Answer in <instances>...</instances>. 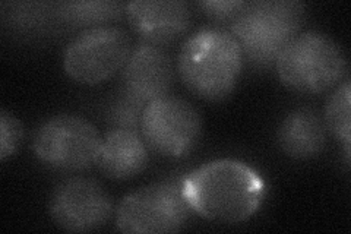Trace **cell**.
<instances>
[{
	"label": "cell",
	"mask_w": 351,
	"mask_h": 234,
	"mask_svg": "<svg viewBox=\"0 0 351 234\" xmlns=\"http://www.w3.org/2000/svg\"><path fill=\"white\" fill-rule=\"evenodd\" d=\"M280 81L300 94H322L344 80L347 58L343 47L319 31L294 37L276 60Z\"/></svg>",
	"instance_id": "4"
},
{
	"label": "cell",
	"mask_w": 351,
	"mask_h": 234,
	"mask_svg": "<svg viewBox=\"0 0 351 234\" xmlns=\"http://www.w3.org/2000/svg\"><path fill=\"white\" fill-rule=\"evenodd\" d=\"M54 16H58V5L49 3H8L2 12L5 25L21 34L46 30Z\"/></svg>",
	"instance_id": "15"
},
{
	"label": "cell",
	"mask_w": 351,
	"mask_h": 234,
	"mask_svg": "<svg viewBox=\"0 0 351 234\" xmlns=\"http://www.w3.org/2000/svg\"><path fill=\"white\" fill-rule=\"evenodd\" d=\"M191 211L219 224H241L255 215L267 195L265 182L249 164L224 159L206 163L183 177Z\"/></svg>",
	"instance_id": "1"
},
{
	"label": "cell",
	"mask_w": 351,
	"mask_h": 234,
	"mask_svg": "<svg viewBox=\"0 0 351 234\" xmlns=\"http://www.w3.org/2000/svg\"><path fill=\"white\" fill-rule=\"evenodd\" d=\"M149 148L135 130L112 129L101 141L97 167L112 180H129L147 169Z\"/></svg>",
	"instance_id": "12"
},
{
	"label": "cell",
	"mask_w": 351,
	"mask_h": 234,
	"mask_svg": "<svg viewBox=\"0 0 351 234\" xmlns=\"http://www.w3.org/2000/svg\"><path fill=\"white\" fill-rule=\"evenodd\" d=\"M132 51L129 34L120 27L84 30L64 50L63 68L73 81L98 85L125 68Z\"/></svg>",
	"instance_id": "6"
},
{
	"label": "cell",
	"mask_w": 351,
	"mask_h": 234,
	"mask_svg": "<svg viewBox=\"0 0 351 234\" xmlns=\"http://www.w3.org/2000/svg\"><path fill=\"white\" fill-rule=\"evenodd\" d=\"M125 14L142 41L161 47L183 37L192 25V10L182 0H138L126 3Z\"/></svg>",
	"instance_id": "11"
},
{
	"label": "cell",
	"mask_w": 351,
	"mask_h": 234,
	"mask_svg": "<svg viewBox=\"0 0 351 234\" xmlns=\"http://www.w3.org/2000/svg\"><path fill=\"white\" fill-rule=\"evenodd\" d=\"M145 106L147 104L123 91L107 107L106 115L108 124L113 126V129H128L139 132Z\"/></svg>",
	"instance_id": "17"
},
{
	"label": "cell",
	"mask_w": 351,
	"mask_h": 234,
	"mask_svg": "<svg viewBox=\"0 0 351 234\" xmlns=\"http://www.w3.org/2000/svg\"><path fill=\"white\" fill-rule=\"evenodd\" d=\"M351 86L346 81L339 85L329 97L325 107V126L332 135L344 145L346 161L350 163V147H351Z\"/></svg>",
	"instance_id": "16"
},
{
	"label": "cell",
	"mask_w": 351,
	"mask_h": 234,
	"mask_svg": "<svg viewBox=\"0 0 351 234\" xmlns=\"http://www.w3.org/2000/svg\"><path fill=\"white\" fill-rule=\"evenodd\" d=\"M277 138L281 150L289 157L295 160L313 159L325 148V121L312 108H295L281 121Z\"/></svg>",
	"instance_id": "13"
},
{
	"label": "cell",
	"mask_w": 351,
	"mask_h": 234,
	"mask_svg": "<svg viewBox=\"0 0 351 234\" xmlns=\"http://www.w3.org/2000/svg\"><path fill=\"white\" fill-rule=\"evenodd\" d=\"M245 5L246 2H240V0H232V2H227V0H206V2L197 3V8L213 21L224 22L233 21Z\"/></svg>",
	"instance_id": "19"
},
{
	"label": "cell",
	"mask_w": 351,
	"mask_h": 234,
	"mask_svg": "<svg viewBox=\"0 0 351 234\" xmlns=\"http://www.w3.org/2000/svg\"><path fill=\"white\" fill-rule=\"evenodd\" d=\"M183 179L151 183L126 195L116 211V227L128 234L178 233L191 208L183 196Z\"/></svg>",
	"instance_id": "5"
},
{
	"label": "cell",
	"mask_w": 351,
	"mask_h": 234,
	"mask_svg": "<svg viewBox=\"0 0 351 234\" xmlns=\"http://www.w3.org/2000/svg\"><path fill=\"white\" fill-rule=\"evenodd\" d=\"M304 5L295 0H258L246 3L232 21L243 58L256 68L276 65L281 51L299 36Z\"/></svg>",
	"instance_id": "3"
},
{
	"label": "cell",
	"mask_w": 351,
	"mask_h": 234,
	"mask_svg": "<svg viewBox=\"0 0 351 234\" xmlns=\"http://www.w3.org/2000/svg\"><path fill=\"white\" fill-rule=\"evenodd\" d=\"M24 138V126L6 110L0 111V159L3 161L18 151Z\"/></svg>",
	"instance_id": "18"
},
{
	"label": "cell",
	"mask_w": 351,
	"mask_h": 234,
	"mask_svg": "<svg viewBox=\"0 0 351 234\" xmlns=\"http://www.w3.org/2000/svg\"><path fill=\"white\" fill-rule=\"evenodd\" d=\"M122 2H63L58 3V18L76 28H95L107 25L125 14Z\"/></svg>",
	"instance_id": "14"
},
{
	"label": "cell",
	"mask_w": 351,
	"mask_h": 234,
	"mask_svg": "<svg viewBox=\"0 0 351 234\" xmlns=\"http://www.w3.org/2000/svg\"><path fill=\"white\" fill-rule=\"evenodd\" d=\"M202 117L189 102L166 95L149 102L142 115L141 135L162 157L180 159L188 155L201 139Z\"/></svg>",
	"instance_id": "8"
},
{
	"label": "cell",
	"mask_w": 351,
	"mask_h": 234,
	"mask_svg": "<svg viewBox=\"0 0 351 234\" xmlns=\"http://www.w3.org/2000/svg\"><path fill=\"white\" fill-rule=\"evenodd\" d=\"M243 60V51L232 32L202 28L183 43L178 71L192 94L206 102H221L236 88Z\"/></svg>",
	"instance_id": "2"
},
{
	"label": "cell",
	"mask_w": 351,
	"mask_h": 234,
	"mask_svg": "<svg viewBox=\"0 0 351 234\" xmlns=\"http://www.w3.org/2000/svg\"><path fill=\"white\" fill-rule=\"evenodd\" d=\"M122 71L123 91L144 104L169 95L174 82V63L169 51L144 41L132 49Z\"/></svg>",
	"instance_id": "10"
},
{
	"label": "cell",
	"mask_w": 351,
	"mask_h": 234,
	"mask_svg": "<svg viewBox=\"0 0 351 234\" xmlns=\"http://www.w3.org/2000/svg\"><path fill=\"white\" fill-rule=\"evenodd\" d=\"M113 211V199L104 186L88 177L63 180L54 187L49 200L51 220L71 233L101 229L112 218Z\"/></svg>",
	"instance_id": "9"
},
{
	"label": "cell",
	"mask_w": 351,
	"mask_h": 234,
	"mask_svg": "<svg viewBox=\"0 0 351 234\" xmlns=\"http://www.w3.org/2000/svg\"><path fill=\"white\" fill-rule=\"evenodd\" d=\"M101 141L91 121L76 115H59L38 128L32 148L37 159L54 170L82 172L95 164Z\"/></svg>",
	"instance_id": "7"
}]
</instances>
